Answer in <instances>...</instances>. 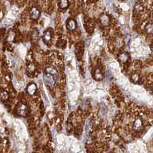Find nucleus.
Instances as JSON below:
<instances>
[{"label":"nucleus","instance_id":"1","mask_svg":"<svg viewBox=\"0 0 153 153\" xmlns=\"http://www.w3.org/2000/svg\"><path fill=\"white\" fill-rule=\"evenodd\" d=\"M16 113H17L18 115H19L21 116H26L27 113H28L27 106L22 103L18 104L17 106H16Z\"/></svg>","mask_w":153,"mask_h":153},{"label":"nucleus","instance_id":"2","mask_svg":"<svg viewBox=\"0 0 153 153\" xmlns=\"http://www.w3.org/2000/svg\"><path fill=\"white\" fill-rule=\"evenodd\" d=\"M132 126H133L134 130H136V131H138V132L142 131L143 129V123H142V120L141 119H139V118L136 119L134 121V123H133Z\"/></svg>","mask_w":153,"mask_h":153},{"label":"nucleus","instance_id":"3","mask_svg":"<svg viewBox=\"0 0 153 153\" xmlns=\"http://www.w3.org/2000/svg\"><path fill=\"white\" fill-rule=\"evenodd\" d=\"M29 14H30L31 18H32L33 20H37L40 17L41 12H40L39 9H37L36 7H33L32 9H30Z\"/></svg>","mask_w":153,"mask_h":153},{"label":"nucleus","instance_id":"4","mask_svg":"<svg viewBox=\"0 0 153 153\" xmlns=\"http://www.w3.org/2000/svg\"><path fill=\"white\" fill-rule=\"evenodd\" d=\"M43 79H44L45 83L47 85L53 86L54 85V84H55V77L52 76V75L49 74L44 75Z\"/></svg>","mask_w":153,"mask_h":153},{"label":"nucleus","instance_id":"5","mask_svg":"<svg viewBox=\"0 0 153 153\" xmlns=\"http://www.w3.org/2000/svg\"><path fill=\"white\" fill-rule=\"evenodd\" d=\"M99 19H100V22H101V24H102V26H108L109 25V23H110L109 17L107 15H105V14H102V16H100V18H99Z\"/></svg>","mask_w":153,"mask_h":153},{"label":"nucleus","instance_id":"6","mask_svg":"<svg viewBox=\"0 0 153 153\" xmlns=\"http://www.w3.org/2000/svg\"><path fill=\"white\" fill-rule=\"evenodd\" d=\"M67 28L70 31H74L76 28V22L74 19H68L67 22Z\"/></svg>","mask_w":153,"mask_h":153},{"label":"nucleus","instance_id":"7","mask_svg":"<svg viewBox=\"0 0 153 153\" xmlns=\"http://www.w3.org/2000/svg\"><path fill=\"white\" fill-rule=\"evenodd\" d=\"M45 73H46V74H50V75H52L55 78L58 77V73H57L56 70L54 69L53 68H52V67H48V68H46V69H45Z\"/></svg>","mask_w":153,"mask_h":153},{"label":"nucleus","instance_id":"8","mask_svg":"<svg viewBox=\"0 0 153 153\" xmlns=\"http://www.w3.org/2000/svg\"><path fill=\"white\" fill-rule=\"evenodd\" d=\"M36 91V85L34 83L30 84L27 86V92L29 95H33Z\"/></svg>","mask_w":153,"mask_h":153},{"label":"nucleus","instance_id":"9","mask_svg":"<svg viewBox=\"0 0 153 153\" xmlns=\"http://www.w3.org/2000/svg\"><path fill=\"white\" fill-rule=\"evenodd\" d=\"M69 6L68 0H59V6L60 9H67Z\"/></svg>","mask_w":153,"mask_h":153},{"label":"nucleus","instance_id":"10","mask_svg":"<svg viewBox=\"0 0 153 153\" xmlns=\"http://www.w3.org/2000/svg\"><path fill=\"white\" fill-rule=\"evenodd\" d=\"M128 58L129 56L127 53H121L119 55V60L122 63H126L128 60Z\"/></svg>","mask_w":153,"mask_h":153},{"label":"nucleus","instance_id":"11","mask_svg":"<svg viewBox=\"0 0 153 153\" xmlns=\"http://www.w3.org/2000/svg\"><path fill=\"white\" fill-rule=\"evenodd\" d=\"M94 78L97 80H101L103 78V74L99 69H96L94 73Z\"/></svg>","mask_w":153,"mask_h":153},{"label":"nucleus","instance_id":"12","mask_svg":"<svg viewBox=\"0 0 153 153\" xmlns=\"http://www.w3.org/2000/svg\"><path fill=\"white\" fill-rule=\"evenodd\" d=\"M51 38H52L51 32H50L49 30H48V31H46V32H45V34L43 35V41H44L45 43H48L49 42H50Z\"/></svg>","mask_w":153,"mask_h":153},{"label":"nucleus","instance_id":"13","mask_svg":"<svg viewBox=\"0 0 153 153\" xmlns=\"http://www.w3.org/2000/svg\"><path fill=\"white\" fill-rule=\"evenodd\" d=\"M38 38H39V33L36 29H34L33 33H32V41L33 42L36 44L38 42Z\"/></svg>","mask_w":153,"mask_h":153},{"label":"nucleus","instance_id":"14","mask_svg":"<svg viewBox=\"0 0 153 153\" xmlns=\"http://www.w3.org/2000/svg\"><path fill=\"white\" fill-rule=\"evenodd\" d=\"M0 98L2 100H6L9 98V94L6 90H2L0 92Z\"/></svg>","mask_w":153,"mask_h":153},{"label":"nucleus","instance_id":"15","mask_svg":"<svg viewBox=\"0 0 153 153\" xmlns=\"http://www.w3.org/2000/svg\"><path fill=\"white\" fill-rule=\"evenodd\" d=\"M35 66L34 64H29L28 66H27V71L29 73V74H33L34 73L35 70Z\"/></svg>","mask_w":153,"mask_h":153},{"label":"nucleus","instance_id":"16","mask_svg":"<svg viewBox=\"0 0 153 153\" xmlns=\"http://www.w3.org/2000/svg\"><path fill=\"white\" fill-rule=\"evenodd\" d=\"M145 31L149 34H153V24H148L145 26Z\"/></svg>","mask_w":153,"mask_h":153},{"label":"nucleus","instance_id":"17","mask_svg":"<svg viewBox=\"0 0 153 153\" xmlns=\"http://www.w3.org/2000/svg\"><path fill=\"white\" fill-rule=\"evenodd\" d=\"M78 95V90H75L74 91H72L71 94H69V96L72 100H76Z\"/></svg>","mask_w":153,"mask_h":153},{"label":"nucleus","instance_id":"18","mask_svg":"<svg viewBox=\"0 0 153 153\" xmlns=\"http://www.w3.org/2000/svg\"><path fill=\"white\" fill-rule=\"evenodd\" d=\"M109 68L112 70H119V65L116 62H112L109 64Z\"/></svg>","mask_w":153,"mask_h":153},{"label":"nucleus","instance_id":"19","mask_svg":"<svg viewBox=\"0 0 153 153\" xmlns=\"http://www.w3.org/2000/svg\"><path fill=\"white\" fill-rule=\"evenodd\" d=\"M131 79L133 82H138L139 80V75L137 74H134L131 76Z\"/></svg>","mask_w":153,"mask_h":153},{"label":"nucleus","instance_id":"20","mask_svg":"<svg viewBox=\"0 0 153 153\" xmlns=\"http://www.w3.org/2000/svg\"><path fill=\"white\" fill-rule=\"evenodd\" d=\"M14 37H15V33H14V32H10L9 34V36H8V41H9V42L13 41Z\"/></svg>","mask_w":153,"mask_h":153},{"label":"nucleus","instance_id":"21","mask_svg":"<svg viewBox=\"0 0 153 153\" xmlns=\"http://www.w3.org/2000/svg\"><path fill=\"white\" fill-rule=\"evenodd\" d=\"M99 38H100L99 35V34H95V35L93 37V38H92V41H93V42L95 43L98 42H99Z\"/></svg>","mask_w":153,"mask_h":153},{"label":"nucleus","instance_id":"22","mask_svg":"<svg viewBox=\"0 0 153 153\" xmlns=\"http://www.w3.org/2000/svg\"><path fill=\"white\" fill-rule=\"evenodd\" d=\"M58 142H60V143H62V142H64V139H65V137L63 135H59V136H58Z\"/></svg>","mask_w":153,"mask_h":153},{"label":"nucleus","instance_id":"23","mask_svg":"<svg viewBox=\"0 0 153 153\" xmlns=\"http://www.w3.org/2000/svg\"><path fill=\"white\" fill-rule=\"evenodd\" d=\"M74 86H74V84H73L72 83L69 82V83H68V90H69V91H72V90H73V87H74Z\"/></svg>","mask_w":153,"mask_h":153},{"label":"nucleus","instance_id":"24","mask_svg":"<svg viewBox=\"0 0 153 153\" xmlns=\"http://www.w3.org/2000/svg\"><path fill=\"white\" fill-rule=\"evenodd\" d=\"M20 54L22 56H24L26 54V51H25V48H22V49L20 50Z\"/></svg>","mask_w":153,"mask_h":153},{"label":"nucleus","instance_id":"25","mask_svg":"<svg viewBox=\"0 0 153 153\" xmlns=\"http://www.w3.org/2000/svg\"><path fill=\"white\" fill-rule=\"evenodd\" d=\"M4 16V14H3V12H2V11H0V19H2V18Z\"/></svg>","mask_w":153,"mask_h":153},{"label":"nucleus","instance_id":"26","mask_svg":"<svg viewBox=\"0 0 153 153\" xmlns=\"http://www.w3.org/2000/svg\"><path fill=\"white\" fill-rule=\"evenodd\" d=\"M150 48H151V51H152V52L153 53V44L151 46V47H150Z\"/></svg>","mask_w":153,"mask_h":153}]
</instances>
